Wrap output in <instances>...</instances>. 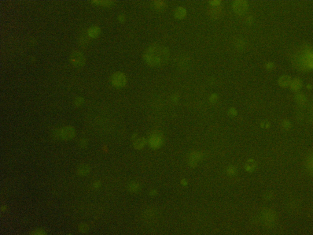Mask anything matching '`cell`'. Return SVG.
<instances>
[{
    "label": "cell",
    "mask_w": 313,
    "mask_h": 235,
    "mask_svg": "<svg viewBox=\"0 0 313 235\" xmlns=\"http://www.w3.org/2000/svg\"><path fill=\"white\" fill-rule=\"evenodd\" d=\"M170 52L166 47L157 43L149 45L145 50L142 58L149 66L157 67L165 65L169 61Z\"/></svg>",
    "instance_id": "1"
},
{
    "label": "cell",
    "mask_w": 313,
    "mask_h": 235,
    "mask_svg": "<svg viewBox=\"0 0 313 235\" xmlns=\"http://www.w3.org/2000/svg\"><path fill=\"white\" fill-rule=\"evenodd\" d=\"M77 132L73 126L67 125L56 128L53 131L52 135L54 138L58 140L67 141L75 138Z\"/></svg>",
    "instance_id": "2"
},
{
    "label": "cell",
    "mask_w": 313,
    "mask_h": 235,
    "mask_svg": "<svg viewBox=\"0 0 313 235\" xmlns=\"http://www.w3.org/2000/svg\"><path fill=\"white\" fill-rule=\"evenodd\" d=\"M296 56L301 68L311 69L313 68V50L312 47L305 46L298 51Z\"/></svg>",
    "instance_id": "3"
},
{
    "label": "cell",
    "mask_w": 313,
    "mask_h": 235,
    "mask_svg": "<svg viewBox=\"0 0 313 235\" xmlns=\"http://www.w3.org/2000/svg\"><path fill=\"white\" fill-rule=\"evenodd\" d=\"M163 135L158 131L152 133L149 136L147 143L149 146L153 149H157L162 147L164 143Z\"/></svg>",
    "instance_id": "4"
},
{
    "label": "cell",
    "mask_w": 313,
    "mask_h": 235,
    "mask_svg": "<svg viewBox=\"0 0 313 235\" xmlns=\"http://www.w3.org/2000/svg\"><path fill=\"white\" fill-rule=\"evenodd\" d=\"M110 81L112 85L114 87L122 88L126 85L127 79L124 73L121 71H116L112 74Z\"/></svg>",
    "instance_id": "5"
},
{
    "label": "cell",
    "mask_w": 313,
    "mask_h": 235,
    "mask_svg": "<svg viewBox=\"0 0 313 235\" xmlns=\"http://www.w3.org/2000/svg\"><path fill=\"white\" fill-rule=\"evenodd\" d=\"M70 63L77 68L83 66L86 63V58L82 52L75 50L71 54L69 58Z\"/></svg>",
    "instance_id": "6"
},
{
    "label": "cell",
    "mask_w": 313,
    "mask_h": 235,
    "mask_svg": "<svg viewBox=\"0 0 313 235\" xmlns=\"http://www.w3.org/2000/svg\"><path fill=\"white\" fill-rule=\"evenodd\" d=\"M248 2L245 0H238L234 1L232 4V8L234 13L239 15L245 13L248 8Z\"/></svg>",
    "instance_id": "7"
},
{
    "label": "cell",
    "mask_w": 313,
    "mask_h": 235,
    "mask_svg": "<svg viewBox=\"0 0 313 235\" xmlns=\"http://www.w3.org/2000/svg\"><path fill=\"white\" fill-rule=\"evenodd\" d=\"M101 32V29L99 26L94 25L90 26L87 29V34L90 38L95 39L100 35Z\"/></svg>",
    "instance_id": "8"
},
{
    "label": "cell",
    "mask_w": 313,
    "mask_h": 235,
    "mask_svg": "<svg viewBox=\"0 0 313 235\" xmlns=\"http://www.w3.org/2000/svg\"><path fill=\"white\" fill-rule=\"evenodd\" d=\"M90 2L94 6L105 8L112 7L116 3L115 1L111 0H93Z\"/></svg>",
    "instance_id": "9"
},
{
    "label": "cell",
    "mask_w": 313,
    "mask_h": 235,
    "mask_svg": "<svg viewBox=\"0 0 313 235\" xmlns=\"http://www.w3.org/2000/svg\"><path fill=\"white\" fill-rule=\"evenodd\" d=\"M91 168L87 164H82L79 166L76 170V173L79 177H84L87 176L90 173Z\"/></svg>",
    "instance_id": "10"
},
{
    "label": "cell",
    "mask_w": 313,
    "mask_h": 235,
    "mask_svg": "<svg viewBox=\"0 0 313 235\" xmlns=\"http://www.w3.org/2000/svg\"><path fill=\"white\" fill-rule=\"evenodd\" d=\"M187 14L186 9L183 7L180 6L176 8L174 12L175 17L179 20L184 19Z\"/></svg>",
    "instance_id": "11"
},
{
    "label": "cell",
    "mask_w": 313,
    "mask_h": 235,
    "mask_svg": "<svg viewBox=\"0 0 313 235\" xmlns=\"http://www.w3.org/2000/svg\"><path fill=\"white\" fill-rule=\"evenodd\" d=\"M147 143V140L145 138L141 137L136 140H134L133 145L135 149L140 150L142 149Z\"/></svg>",
    "instance_id": "12"
},
{
    "label": "cell",
    "mask_w": 313,
    "mask_h": 235,
    "mask_svg": "<svg viewBox=\"0 0 313 235\" xmlns=\"http://www.w3.org/2000/svg\"><path fill=\"white\" fill-rule=\"evenodd\" d=\"M152 3L153 7L157 10H162L166 7V3L163 0H154L153 1Z\"/></svg>",
    "instance_id": "13"
},
{
    "label": "cell",
    "mask_w": 313,
    "mask_h": 235,
    "mask_svg": "<svg viewBox=\"0 0 313 235\" xmlns=\"http://www.w3.org/2000/svg\"><path fill=\"white\" fill-rule=\"evenodd\" d=\"M291 79L289 76L284 75L280 77L278 81L279 85L283 87L288 86L291 83Z\"/></svg>",
    "instance_id": "14"
},
{
    "label": "cell",
    "mask_w": 313,
    "mask_h": 235,
    "mask_svg": "<svg viewBox=\"0 0 313 235\" xmlns=\"http://www.w3.org/2000/svg\"><path fill=\"white\" fill-rule=\"evenodd\" d=\"M290 88L293 91L299 90L301 88L302 82L301 79L298 78L294 79L290 83Z\"/></svg>",
    "instance_id": "15"
},
{
    "label": "cell",
    "mask_w": 313,
    "mask_h": 235,
    "mask_svg": "<svg viewBox=\"0 0 313 235\" xmlns=\"http://www.w3.org/2000/svg\"><path fill=\"white\" fill-rule=\"evenodd\" d=\"M141 188V186L139 184L136 182H132L130 183L128 186V189L130 192L133 193H135L138 192Z\"/></svg>",
    "instance_id": "16"
},
{
    "label": "cell",
    "mask_w": 313,
    "mask_h": 235,
    "mask_svg": "<svg viewBox=\"0 0 313 235\" xmlns=\"http://www.w3.org/2000/svg\"><path fill=\"white\" fill-rule=\"evenodd\" d=\"M78 144L80 148L82 149H85L88 146V140L86 137L81 138L79 140Z\"/></svg>",
    "instance_id": "17"
},
{
    "label": "cell",
    "mask_w": 313,
    "mask_h": 235,
    "mask_svg": "<svg viewBox=\"0 0 313 235\" xmlns=\"http://www.w3.org/2000/svg\"><path fill=\"white\" fill-rule=\"evenodd\" d=\"M85 102V99L82 96H79L76 97L73 102L74 105L77 107H80L84 104Z\"/></svg>",
    "instance_id": "18"
},
{
    "label": "cell",
    "mask_w": 313,
    "mask_h": 235,
    "mask_svg": "<svg viewBox=\"0 0 313 235\" xmlns=\"http://www.w3.org/2000/svg\"><path fill=\"white\" fill-rule=\"evenodd\" d=\"M78 229L81 233H85L88 230L89 227L87 224L82 223L79 225Z\"/></svg>",
    "instance_id": "19"
},
{
    "label": "cell",
    "mask_w": 313,
    "mask_h": 235,
    "mask_svg": "<svg viewBox=\"0 0 313 235\" xmlns=\"http://www.w3.org/2000/svg\"><path fill=\"white\" fill-rule=\"evenodd\" d=\"M117 19L119 23L123 24L126 21V18L125 15L124 14L121 13L118 15L117 17Z\"/></svg>",
    "instance_id": "20"
},
{
    "label": "cell",
    "mask_w": 313,
    "mask_h": 235,
    "mask_svg": "<svg viewBox=\"0 0 313 235\" xmlns=\"http://www.w3.org/2000/svg\"><path fill=\"white\" fill-rule=\"evenodd\" d=\"M221 1L219 0H213L209 1V3L212 6H217L220 4Z\"/></svg>",
    "instance_id": "21"
},
{
    "label": "cell",
    "mask_w": 313,
    "mask_h": 235,
    "mask_svg": "<svg viewBox=\"0 0 313 235\" xmlns=\"http://www.w3.org/2000/svg\"><path fill=\"white\" fill-rule=\"evenodd\" d=\"M296 99L300 103L304 102L305 99L304 96L302 94H298L296 96Z\"/></svg>",
    "instance_id": "22"
},
{
    "label": "cell",
    "mask_w": 313,
    "mask_h": 235,
    "mask_svg": "<svg viewBox=\"0 0 313 235\" xmlns=\"http://www.w3.org/2000/svg\"><path fill=\"white\" fill-rule=\"evenodd\" d=\"M218 95L217 94H213L210 96L209 100L211 102L214 103L216 101Z\"/></svg>",
    "instance_id": "23"
},
{
    "label": "cell",
    "mask_w": 313,
    "mask_h": 235,
    "mask_svg": "<svg viewBox=\"0 0 313 235\" xmlns=\"http://www.w3.org/2000/svg\"><path fill=\"white\" fill-rule=\"evenodd\" d=\"M101 182L99 180L95 181L93 183V187L95 188H99L101 186Z\"/></svg>",
    "instance_id": "24"
},
{
    "label": "cell",
    "mask_w": 313,
    "mask_h": 235,
    "mask_svg": "<svg viewBox=\"0 0 313 235\" xmlns=\"http://www.w3.org/2000/svg\"><path fill=\"white\" fill-rule=\"evenodd\" d=\"M149 194L151 196H155L158 194L157 191L155 189H152L149 191Z\"/></svg>",
    "instance_id": "25"
},
{
    "label": "cell",
    "mask_w": 313,
    "mask_h": 235,
    "mask_svg": "<svg viewBox=\"0 0 313 235\" xmlns=\"http://www.w3.org/2000/svg\"><path fill=\"white\" fill-rule=\"evenodd\" d=\"M229 112L231 115L233 116L237 114L236 110L233 108H230L229 110Z\"/></svg>",
    "instance_id": "26"
},
{
    "label": "cell",
    "mask_w": 313,
    "mask_h": 235,
    "mask_svg": "<svg viewBox=\"0 0 313 235\" xmlns=\"http://www.w3.org/2000/svg\"><path fill=\"white\" fill-rule=\"evenodd\" d=\"M266 66L267 69H270L273 68L274 66V65L272 63L269 62L267 63Z\"/></svg>",
    "instance_id": "27"
},
{
    "label": "cell",
    "mask_w": 313,
    "mask_h": 235,
    "mask_svg": "<svg viewBox=\"0 0 313 235\" xmlns=\"http://www.w3.org/2000/svg\"><path fill=\"white\" fill-rule=\"evenodd\" d=\"M180 184L183 186H186L187 184V182L186 180L185 179H182L180 181Z\"/></svg>",
    "instance_id": "28"
},
{
    "label": "cell",
    "mask_w": 313,
    "mask_h": 235,
    "mask_svg": "<svg viewBox=\"0 0 313 235\" xmlns=\"http://www.w3.org/2000/svg\"><path fill=\"white\" fill-rule=\"evenodd\" d=\"M1 208L2 209V211H5L6 210V207L5 206H2V207H1Z\"/></svg>",
    "instance_id": "29"
},
{
    "label": "cell",
    "mask_w": 313,
    "mask_h": 235,
    "mask_svg": "<svg viewBox=\"0 0 313 235\" xmlns=\"http://www.w3.org/2000/svg\"><path fill=\"white\" fill-rule=\"evenodd\" d=\"M311 85H308L307 86V88H311Z\"/></svg>",
    "instance_id": "30"
}]
</instances>
